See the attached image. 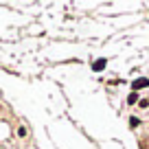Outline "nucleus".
<instances>
[{
  "label": "nucleus",
  "instance_id": "obj_1",
  "mask_svg": "<svg viewBox=\"0 0 149 149\" xmlns=\"http://www.w3.org/2000/svg\"><path fill=\"white\" fill-rule=\"evenodd\" d=\"M143 88H149V79L147 77H138L136 81H132V92H138Z\"/></svg>",
  "mask_w": 149,
  "mask_h": 149
},
{
  "label": "nucleus",
  "instance_id": "obj_2",
  "mask_svg": "<svg viewBox=\"0 0 149 149\" xmlns=\"http://www.w3.org/2000/svg\"><path fill=\"white\" fill-rule=\"evenodd\" d=\"M105 66H107V59H97V61H92V70H94V72L105 70Z\"/></svg>",
  "mask_w": 149,
  "mask_h": 149
},
{
  "label": "nucleus",
  "instance_id": "obj_3",
  "mask_svg": "<svg viewBox=\"0 0 149 149\" xmlns=\"http://www.w3.org/2000/svg\"><path fill=\"white\" fill-rule=\"evenodd\" d=\"M138 92H130V97H127V105H136L138 103Z\"/></svg>",
  "mask_w": 149,
  "mask_h": 149
},
{
  "label": "nucleus",
  "instance_id": "obj_4",
  "mask_svg": "<svg viewBox=\"0 0 149 149\" xmlns=\"http://www.w3.org/2000/svg\"><path fill=\"white\" fill-rule=\"evenodd\" d=\"M26 134H29V132H26V127H20V130H18V136H20V138H24Z\"/></svg>",
  "mask_w": 149,
  "mask_h": 149
},
{
  "label": "nucleus",
  "instance_id": "obj_5",
  "mask_svg": "<svg viewBox=\"0 0 149 149\" xmlns=\"http://www.w3.org/2000/svg\"><path fill=\"white\" fill-rule=\"evenodd\" d=\"M138 123H140L138 118H130V127H138Z\"/></svg>",
  "mask_w": 149,
  "mask_h": 149
},
{
  "label": "nucleus",
  "instance_id": "obj_6",
  "mask_svg": "<svg viewBox=\"0 0 149 149\" xmlns=\"http://www.w3.org/2000/svg\"><path fill=\"white\" fill-rule=\"evenodd\" d=\"M138 105L140 107H149V101H147V99H143V101H138Z\"/></svg>",
  "mask_w": 149,
  "mask_h": 149
}]
</instances>
